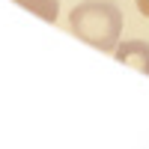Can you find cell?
I'll return each mask as SVG.
<instances>
[{
    "label": "cell",
    "mask_w": 149,
    "mask_h": 149,
    "mask_svg": "<svg viewBox=\"0 0 149 149\" xmlns=\"http://www.w3.org/2000/svg\"><path fill=\"white\" fill-rule=\"evenodd\" d=\"M72 33H78L86 45L98 51L113 54L122 33V15L107 0H86L72 9Z\"/></svg>",
    "instance_id": "1"
},
{
    "label": "cell",
    "mask_w": 149,
    "mask_h": 149,
    "mask_svg": "<svg viewBox=\"0 0 149 149\" xmlns=\"http://www.w3.org/2000/svg\"><path fill=\"white\" fill-rule=\"evenodd\" d=\"M113 57L119 60V63L134 66L137 72L149 74V45H146L143 39H131V42H122V45H116Z\"/></svg>",
    "instance_id": "2"
},
{
    "label": "cell",
    "mask_w": 149,
    "mask_h": 149,
    "mask_svg": "<svg viewBox=\"0 0 149 149\" xmlns=\"http://www.w3.org/2000/svg\"><path fill=\"white\" fill-rule=\"evenodd\" d=\"M15 3L36 12L42 21H57V0H15Z\"/></svg>",
    "instance_id": "3"
},
{
    "label": "cell",
    "mask_w": 149,
    "mask_h": 149,
    "mask_svg": "<svg viewBox=\"0 0 149 149\" xmlns=\"http://www.w3.org/2000/svg\"><path fill=\"white\" fill-rule=\"evenodd\" d=\"M137 9L143 12V15H149V0H137Z\"/></svg>",
    "instance_id": "4"
}]
</instances>
